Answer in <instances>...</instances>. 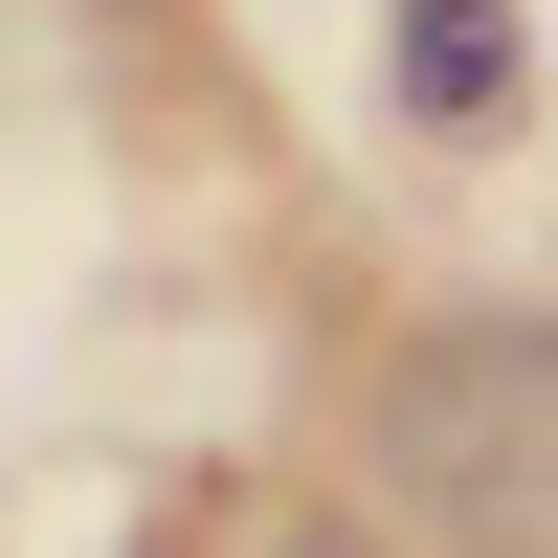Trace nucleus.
<instances>
[{
    "instance_id": "7ed1b4c3",
    "label": "nucleus",
    "mask_w": 558,
    "mask_h": 558,
    "mask_svg": "<svg viewBox=\"0 0 558 558\" xmlns=\"http://www.w3.org/2000/svg\"><path fill=\"white\" fill-rule=\"evenodd\" d=\"M246 558H336V536H246Z\"/></svg>"
},
{
    "instance_id": "f257e3e1",
    "label": "nucleus",
    "mask_w": 558,
    "mask_h": 558,
    "mask_svg": "<svg viewBox=\"0 0 558 558\" xmlns=\"http://www.w3.org/2000/svg\"><path fill=\"white\" fill-rule=\"evenodd\" d=\"M357 470L447 558H558V336L536 313H447L357 380Z\"/></svg>"
},
{
    "instance_id": "f03ea898",
    "label": "nucleus",
    "mask_w": 558,
    "mask_h": 558,
    "mask_svg": "<svg viewBox=\"0 0 558 558\" xmlns=\"http://www.w3.org/2000/svg\"><path fill=\"white\" fill-rule=\"evenodd\" d=\"M402 89H425L447 134H492L514 112V23H492V0H402Z\"/></svg>"
}]
</instances>
